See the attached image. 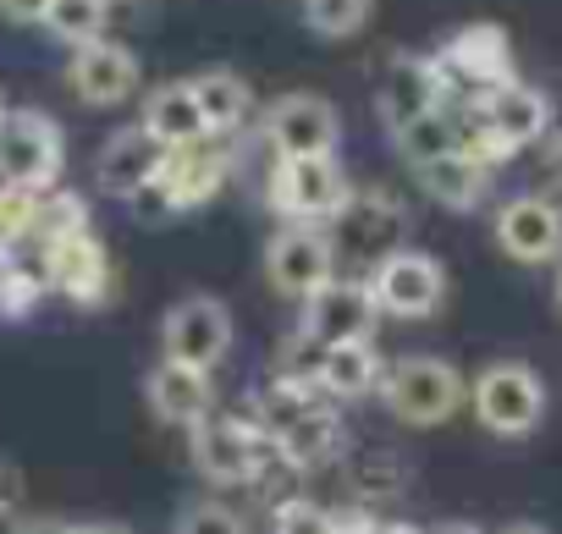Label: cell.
<instances>
[{
	"label": "cell",
	"mask_w": 562,
	"mask_h": 534,
	"mask_svg": "<svg viewBox=\"0 0 562 534\" xmlns=\"http://www.w3.org/2000/svg\"><path fill=\"white\" fill-rule=\"evenodd\" d=\"M469 402V386L463 375L447 364V359H430V353H408L386 370L381 380V408L414 430H430V424H447L458 408Z\"/></svg>",
	"instance_id": "6da1fadb"
},
{
	"label": "cell",
	"mask_w": 562,
	"mask_h": 534,
	"mask_svg": "<svg viewBox=\"0 0 562 534\" xmlns=\"http://www.w3.org/2000/svg\"><path fill=\"white\" fill-rule=\"evenodd\" d=\"M353 188L337 160H276L265 177V204L288 226H326L348 209Z\"/></svg>",
	"instance_id": "7a4b0ae2"
},
{
	"label": "cell",
	"mask_w": 562,
	"mask_h": 534,
	"mask_svg": "<svg viewBox=\"0 0 562 534\" xmlns=\"http://www.w3.org/2000/svg\"><path fill=\"white\" fill-rule=\"evenodd\" d=\"M469 397H474V419L491 435H502V441H518V435H529L546 419V380L529 364H518V359L485 364L474 375Z\"/></svg>",
	"instance_id": "3957f363"
},
{
	"label": "cell",
	"mask_w": 562,
	"mask_h": 534,
	"mask_svg": "<svg viewBox=\"0 0 562 534\" xmlns=\"http://www.w3.org/2000/svg\"><path fill=\"white\" fill-rule=\"evenodd\" d=\"M61 160H67L61 127L45 111H0V182L7 188L50 193Z\"/></svg>",
	"instance_id": "277c9868"
},
{
	"label": "cell",
	"mask_w": 562,
	"mask_h": 534,
	"mask_svg": "<svg viewBox=\"0 0 562 534\" xmlns=\"http://www.w3.org/2000/svg\"><path fill=\"white\" fill-rule=\"evenodd\" d=\"M265 276L281 298H293L299 309L337 282V248L326 237V226H281L265 242Z\"/></svg>",
	"instance_id": "5b68a950"
},
{
	"label": "cell",
	"mask_w": 562,
	"mask_h": 534,
	"mask_svg": "<svg viewBox=\"0 0 562 534\" xmlns=\"http://www.w3.org/2000/svg\"><path fill=\"white\" fill-rule=\"evenodd\" d=\"M265 430L254 424V419H226V413H215V419H204L199 430H188V452H193V468L210 479V485H221V490H232V485H254L259 474H265Z\"/></svg>",
	"instance_id": "8992f818"
},
{
	"label": "cell",
	"mask_w": 562,
	"mask_h": 534,
	"mask_svg": "<svg viewBox=\"0 0 562 534\" xmlns=\"http://www.w3.org/2000/svg\"><path fill=\"white\" fill-rule=\"evenodd\" d=\"M364 282H370L381 315H392V320H425L447 304V264L436 253H419V248H397Z\"/></svg>",
	"instance_id": "52a82bcc"
},
{
	"label": "cell",
	"mask_w": 562,
	"mask_h": 534,
	"mask_svg": "<svg viewBox=\"0 0 562 534\" xmlns=\"http://www.w3.org/2000/svg\"><path fill=\"white\" fill-rule=\"evenodd\" d=\"M259 133L276 149V160H337L342 122H337L331 100H321V94H281L265 111Z\"/></svg>",
	"instance_id": "ba28073f"
},
{
	"label": "cell",
	"mask_w": 562,
	"mask_h": 534,
	"mask_svg": "<svg viewBox=\"0 0 562 534\" xmlns=\"http://www.w3.org/2000/svg\"><path fill=\"white\" fill-rule=\"evenodd\" d=\"M403 231H408V215H403V204L386 198V193H353L348 209L326 226L337 259L364 264V276L375 271L381 259H392V253L403 248Z\"/></svg>",
	"instance_id": "9c48e42d"
},
{
	"label": "cell",
	"mask_w": 562,
	"mask_h": 534,
	"mask_svg": "<svg viewBox=\"0 0 562 534\" xmlns=\"http://www.w3.org/2000/svg\"><path fill=\"white\" fill-rule=\"evenodd\" d=\"M160 348L171 364H188V370H215L226 353H232V309L210 293H193L182 304L166 309L160 320Z\"/></svg>",
	"instance_id": "30bf717a"
},
{
	"label": "cell",
	"mask_w": 562,
	"mask_h": 534,
	"mask_svg": "<svg viewBox=\"0 0 562 534\" xmlns=\"http://www.w3.org/2000/svg\"><path fill=\"white\" fill-rule=\"evenodd\" d=\"M436 67H441V78H447V94H452V83H469L474 100H480V94H496V89L518 83V72H513V39H507V29H496V23H469V29H458V34L441 45Z\"/></svg>",
	"instance_id": "8fae6325"
},
{
	"label": "cell",
	"mask_w": 562,
	"mask_h": 534,
	"mask_svg": "<svg viewBox=\"0 0 562 534\" xmlns=\"http://www.w3.org/2000/svg\"><path fill=\"white\" fill-rule=\"evenodd\" d=\"M375 326H381V304H375V293H370L364 276H337V282H326V287L304 304V320H299V331H310L321 348L375 342Z\"/></svg>",
	"instance_id": "7c38bea8"
},
{
	"label": "cell",
	"mask_w": 562,
	"mask_h": 534,
	"mask_svg": "<svg viewBox=\"0 0 562 534\" xmlns=\"http://www.w3.org/2000/svg\"><path fill=\"white\" fill-rule=\"evenodd\" d=\"M45 282H50L61 298L94 309V304L111 298L116 271H111L105 242L83 226V231H67V237H50V242H45Z\"/></svg>",
	"instance_id": "4fadbf2b"
},
{
	"label": "cell",
	"mask_w": 562,
	"mask_h": 534,
	"mask_svg": "<svg viewBox=\"0 0 562 534\" xmlns=\"http://www.w3.org/2000/svg\"><path fill=\"white\" fill-rule=\"evenodd\" d=\"M496 248L513 264H557L562 259V209L540 193H518L496 209Z\"/></svg>",
	"instance_id": "5bb4252c"
},
{
	"label": "cell",
	"mask_w": 562,
	"mask_h": 534,
	"mask_svg": "<svg viewBox=\"0 0 562 534\" xmlns=\"http://www.w3.org/2000/svg\"><path fill=\"white\" fill-rule=\"evenodd\" d=\"M441 100H447V78H441L436 56H430V61H425V56H392V61H386V78H381V89H375V111H381V122L392 127V138H397L403 127H414L419 116L441 111Z\"/></svg>",
	"instance_id": "9a60e30c"
},
{
	"label": "cell",
	"mask_w": 562,
	"mask_h": 534,
	"mask_svg": "<svg viewBox=\"0 0 562 534\" xmlns=\"http://www.w3.org/2000/svg\"><path fill=\"white\" fill-rule=\"evenodd\" d=\"M67 89L83 105H122L138 94V56L116 39H94L83 50H72L67 61Z\"/></svg>",
	"instance_id": "2e32d148"
},
{
	"label": "cell",
	"mask_w": 562,
	"mask_h": 534,
	"mask_svg": "<svg viewBox=\"0 0 562 534\" xmlns=\"http://www.w3.org/2000/svg\"><path fill=\"white\" fill-rule=\"evenodd\" d=\"M144 397L155 408L160 424H177V430H199L204 419H215V386L204 370H188V364H171L160 359L144 380Z\"/></svg>",
	"instance_id": "e0dca14e"
},
{
	"label": "cell",
	"mask_w": 562,
	"mask_h": 534,
	"mask_svg": "<svg viewBox=\"0 0 562 534\" xmlns=\"http://www.w3.org/2000/svg\"><path fill=\"white\" fill-rule=\"evenodd\" d=\"M160 166H166V149L133 122V127H122V133L105 138V149L94 160V182L105 193H116V198H133L138 188H149L160 177Z\"/></svg>",
	"instance_id": "ac0fdd59"
},
{
	"label": "cell",
	"mask_w": 562,
	"mask_h": 534,
	"mask_svg": "<svg viewBox=\"0 0 562 534\" xmlns=\"http://www.w3.org/2000/svg\"><path fill=\"white\" fill-rule=\"evenodd\" d=\"M226 177H232V155H226V144H210V138L193 144V149H171L166 166H160V188L171 193L177 215L210 204L226 188Z\"/></svg>",
	"instance_id": "d6986e66"
},
{
	"label": "cell",
	"mask_w": 562,
	"mask_h": 534,
	"mask_svg": "<svg viewBox=\"0 0 562 534\" xmlns=\"http://www.w3.org/2000/svg\"><path fill=\"white\" fill-rule=\"evenodd\" d=\"M474 122H485V127L502 133L513 149H524V144L551 138V100H546L535 83H507V89H496V94H480V116H474Z\"/></svg>",
	"instance_id": "ffe728a7"
},
{
	"label": "cell",
	"mask_w": 562,
	"mask_h": 534,
	"mask_svg": "<svg viewBox=\"0 0 562 534\" xmlns=\"http://www.w3.org/2000/svg\"><path fill=\"white\" fill-rule=\"evenodd\" d=\"M138 127H144L166 155H171V149H193V144H204V138H210L204 111H199V100H193V83H188V78H182V83H160V89H149Z\"/></svg>",
	"instance_id": "44dd1931"
},
{
	"label": "cell",
	"mask_w": 562,
	"mask_h": 534,
	"mask_svg": "<svg viewBox=\"0 0 562 534\" xmlns=\"http://www.w3.org/2000/svg\"><path fill=\"white\" fill-rule=\"evenodd\" d=\"M342 441H348V430H342V413L337 408H310L299 424H288L276 441H270V452L288 463V468H326V463H337L342 457Z\"/></svg>",
	"instance_id": "7402d4cb"
},
{
	"label": "cell",
	"mask_w": 562,
	"mask_h": 534,
	"mask_svg": "<svg viewBox=\"0 0 562 534\" xmlns=\"http://www.w3.org/2000/svg\"><path fill=\"white\" fill-rule=\"evenodd\" d=\"M381 380H386V359L375 353V342H342V348H326L321 375H315V386H321L331 402H359V397L381 391Z\"/></svg>",
	"instance_id": "603a6c76"
},
{
	"label": "cell",
	"mask_w": 562,
	"mask_h": 534,
	"mask_svg": "<svg viewBox=\"0 0 562 534\" xmlns=\"http://www.w3.org/2000/svg\"><path fill=\"white\" fill-rule=\"evenodd\" d=\"M414 177H419V188H425L441 209H452V215L480 209V204H485V188H491V171H485V166H474L463 149H452V155L430 160V166H425V171H414Z\"/></svg>",
	"instance_id": "cb8c5ba5"
},
{
	"label": "cell",
	"mask_w": 562,
	"mask_h": 534,
	"mask_svg": "<svg viewBox=\"0 0 562 534\" xmlns=\"http://www.w3.org/2000/svg\"><path fill=\"white\" fill-rule=\"evenodd\" d=\"M188 83H193V100H199V111H204V127H210V138H215V133H232V127H243V116H248L254 94H248V83H243L237 72H226V67H210V72H199V78H188Z\"/></svg>",
	"instance_id": "d4e9b609"
},
{
	"label": "cell",
	"mask_w": 562,
	"mask_h": 534,
	"mask_svg": "<svg viewBox=\"0 0 562 534\" xmlns=\"http://www.w3.org/2000/svg\"><path fill=\"white\" fill-rule=\"evenodd\" d=\"M105 23H111V0H50V12H45V29L67 39L72 50L105 39Z\"/></svg>",
	"instance_id": "484cf974"
},
{
	"label": "cell",
	"mask_w": 562,
	"mask_h": 534,
	"mask_svg": "<svg viewBox=\"0 0 562 534\" xmlns=\"http://www.w3.org/2000/svg\"><path fill=\"white\" fill-rule=\"evenodd\" d=\"M458 144H463V133L452 127V116H447V111H430V116H419L414 127H403V133H397V155H403L414 171H425L430 160L452 155Z\"/></svg>",
	"instance_id": "4316f807"
},
{
	"label": "cell",
	"mask_w": 562,
	"mask_h": 534,
	"mask_svg": "<svg viewBox=\"0 0 562 534\" xmlns=\"http://www.w3.org/2000/svg\"><path fill=\"white\" fill-rule=\"evenodd\" d=\"M370 23V0H304V29L315 39H353Z\"/></svg>",
	"instance_id": "83f0119b"
},
{
	"label": "cell",
	"mask_w": 562,
	"mask_h": 534,
	"mask_svg": "<svg viewBox=\"0 0 562 534\" xmlns=\"http://www.w3.org/2000/svg\"><path fill=\"white\" fill-rule=\"evenodd\" d=\"M171 534H248V523H243V512H232L226 501L199 496V501H188V507L177 512V529H171Z\"/></svg>",
	"instance_id": "f1b7e54d"
},
{
	"label": "cell",
	"mask_w": 562,
	"mask_h": 534,
	"mask_svg": "<svg viewBox=\"0 0 562 534\" xmlns=\"http://www.w3.org/2000/svg\"><path fill=\"white\" fill-rule=\"evenodd\" d=\"M45 276L40 271H23V264H0V315L7 320H23L34 315V304L45 298Z\"/></svg>",
	"instance_id": "f546056e"
},
{
	"label": "cell",
	"mask_w": 562,
	"mask_h": 534,
	"mask_svg": "<svg viewBox=\"0 0 562 534\" xmlns=\"http://www.w3.org/2000/svg\"><path fill=\"white\" fill-rule=\"evenodd\" d=\"M270 529H276V534H337V512H326V507L310 501V496H288V501L276 507Z\"/></svg>",
	"instance_id": "4dcf8cb0"
},
{
	"label": "cell",
	"mask_w": 562,
	"mask_h": 534,
	"mask_svg": "<svg viewBox=\"0 0 562 534\" xmlns=\"http://www.w3.org/2000/svg\"><path fill=\"white\" fill-rule=\"evenodd\" d=\"M458 149H463V155H469L474 166H485V171H496L502 160H513V155H518V149H513V144H507L502 133H491L485 122H474V127L463 133V144H458Z\"/></svg>",
	"instance_id": "1f68e13d"
},
{
	"label": "cell",
	"mask_w": 562,
	"mask_h": 534,
	"mask_svg": "<svg viewBox=\"0 0 562 534\" xmlns=\"http://www.w3.org/2000/svg\"><path fill=\"white\" fill-rule=\"evenodd\" d=\"M127 209H133L138 220H171V215H177V204H171V193L160 188V177H155L149 188H138V193L127 198Z\"/></svg>",
	"instance_id": "d6a6232c"
},
{
	"label": "cell",
	"mask_w": 562,
	"mask_h": 534,
	"mask_svg": "<svg viewBox=\"0 0 562 534\" xmlns=\"http://www.w3.org/2000/svg\"><path fill=\"white\" fill-rule=\"evenodd\" d=\"M23 507V468L12 457H0V523Z\"/></svg>",
	"instance_id": "836d02e7"
},
{
	"label": "cell",
	"mask_w": 562,
	"mask_h": 534,
	"mask_svg": "<svg viewBox=\"0 0 562 534\" xmlns=\"http://www.w3.org/2000/svg\"><path fill=\"white\" fill-rule=\"evenodd\" d=\"M50 0H0V18L7 23H45Z\"/></svg>",
	"instance_id": "e575fe53"
},
{
	"label": "cell",
	"mask_w": 562,
	"mask_h": 534,
	"mask_svg": "<svg viewBox=\"0 0 562 534\" xmlns=\"http://www.w3.org/2000/svg\"><path fill=\"white\" fill-rule=\"evenodd\" d=\"M12 534H72V523H56V518H34V523H18Z\"/></svg>",
	"instance_id": "d590c367"
},
{
	"label": "cell",
	"mask_w": 562,
	"mask_h": 534,
	"mask_svg": "<svg viewBox=\"0 0 562 534\" xmlns=\"http://www.w3.org/2000/svg\"><path fill=\"white\" fill-rule=\"evenodd\" d=\"M546 171L562 182V127H551V138H546Z\"/></svg>",
	"instance_id": "8d00e7d4"
},
{
	"label": "cell",
	"mask_w": 562,
	"mask_h": 534,
	"mask_svg": "<svg viewBox=\"0 0 562 534\" xmlns=\"http://www.w3.org/2000/svg\"><path fill=\"white\" fill-rule=\"evenodd\" d=\"M72 534H133L122 523H72Z\"/></svg>",
	"instance_id": "74e56055"
},
{
	"label": "cell",
	"mask_w": 562,
	"mask_h": 534,
	"mask_svg": "<svg viewBox=\"0 0 562 534\" xmlns=\"http://www.w3.org/2000/svg\"><path fill=\"white\" fill-rule=\"evenodd\" d=\"M557 309H562V271H557Z\"/></svg>",
	"instance_id": "f35d334b"
},
{
	"label": "cell",
	"mask_w": 562,
	"mask_h": 534,
	"mask_svg": "<svg viewBox=\"0 0 562 534\" xmlns=\"http://www.w3.org/2000/svg\"><path fill=\"white\" fill-rule=\"evenodd\" d=\"M441 534H474V529H441Z\"/></svg>",
	"instance_id": "ab89813d"
},
{
	"label": "cell",
	"mask_w": 562,
	"mask_h": 534,
	"mask_svg": "<svg viewBox=\"0 0 562 534\" xmlns=\"http://www.w3.org/2000/svg\"><path fill=\"white\" fill-rule=\"evenodd\" d=\"M111 7H138V0H111Z\"/></svg>",
	"instance_id": "60d3db41"
}]
</instances>
